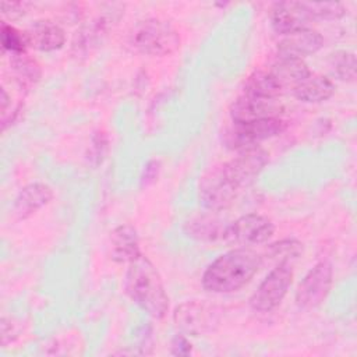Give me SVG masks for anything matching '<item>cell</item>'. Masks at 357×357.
<instances>
[{"mask_svg":"<svg viewBox=\"0 0 357 357\" xmlns=\"http://www.w3.org/2000/svg\"><path fill=\"white\" fill-rule=\"evenodd\" d=\"M159 160H149L144 169V173L141 176V184L142 185H148L151 183H153L159 174Z\"/></svg>","mask_w":357,"mask_h":357,"instance_id":"cell-31","label":"cell"},{"mask_svg":"<svg viewBox=\"0 0 357 357\" xmlns=\"http://www.w3.org/2000/svg\"><path fill=\"white\" fill-rule=\"evenodd\" d=\"M243 93L258 98L279 99V96L283 95V91L268 70H257L247 77Z\"/></svg>","mask_w":357,"mask_h":357,"instance_id":"cell-23","label":"cell"},{"mask_svg":"<svg viewBox=\"0 0 357 357\" xmlns=\"http://www.w3.org/2000/svg\"><path fill=\"white\" fill-rule=\"evenodd\" d=\"M113 21L109 15H100L91 24L82 26L73 39V54L75 57H85L95 49L109 29V24Z\"/></svg>","mask_w":357,"mask_h":357,"instance_id":"cell-18","label":"cell"},{"mask_svg":"<svg viewBox=\"0 0 357 357\" xmlns=\"http://www.w3.org/2000/svg\"><path fill=\"white\" fill-rule=\"evenodd\" d=\"M303 243L296 238H283L275 241L266 247L262 257V264L265 259L275 262V265H289L291 266L303 255Z\"/></svg>","mask_w":357,"mask_h":357,"instance_id":"cell-22","label":"cell"},{"mask_svg":"<svg viewBox=\"0 0 357 357\" xmlns=\"http://www.w3.org/2000/svg\"><path fill=\"white\" fill-rule=\"evenodd\" d=\"M180 33L167 20L146 18L139 21L131 31L130 46L146 56H170L180 47Z\"/></svg>","mask_w":357,"mask_h":357,"instance_id":"cell-3","label":"cell"},{"mask_svg":"<svg viewBox=\"0 0 357 357\" xmlns=\"http://www.w3.org/2000/svg\"><path fill=\"white\" fill-rule=\"evenodd\" d=\"M237 188L225 174L223 166L211 167L199 180V202L209 212H220L231 205Z\"/></svg>","mask_w":357,"mask_h":357,"instance_id":"cell-8","label":"cell"},{"mask_svg":"<svg viewBox=\"0 0 357 357\" xmlns=\"http://www.w3.org/2000/svg\"><path fill=\"white\" fill-rule=\"evenodd\" d=\"M0 38H1V46L6 52H10L11 54L15 53H25L26 47L29 46L26 32H21L11 24L3 22L1 24V31H0Z\"/></svg>","mask_w":357,"mask_h":357,"instance_id":"cell-25","label":"cell"},{"mask_svg":"<svg viewBox=\"0 0 357 357\" xmlns=\"http://www.w3.org/2000/svg\"><path fill=\"white\" fill-rule=\"evenodd\" d=\"M0 335H1V346H7L8 343L14 342L15 337L18 336V329L17 325L11 322V319L3 317L0 322Z\"/></svg>","mask_w":357,"mask_h":357,"instance_id":"cell-29","label":"cell"},{"mask_svg":"<svg viewBox=\"0 0 357 357\" xmlns=\"http://www.w3.org/2000/svg\"><path fill=\"white\" fill-rule=\"evenodd\" d=\"M311 21L312 18L307 14L303 4L297 1L275 3L271 11V24L279 36L311 28Z\"/></svg>","mask_w":357,"mask_h":357,"instance_id":"cell-12","label":"cell"},{"mask_svg":"<svg viewBox=\"0 0 357 357\" xmlns=\"http://www.w3.org/2000/svg\"><path fill=\"white\" fill-rule=\"evenodd\" d=\"M324 46V38L312 28L284 35L278 42V54L303 59L317 53Z\"/></svg>","mask_w":357,"mask_h":357,"instance_id":"cell-14","label":"cell"},{"mask_svg":"<svg viewBox=\"0 0 357 357\" xmlns=\"http://www.w3.org/2000/svg\"><path fill=\"white\" fill-rule=\"evenodd\" d=\"M275 231L273 222L259 213H247L227 225L223 241L240 247L258 245L268 241Z\"/></svg>","mask_w":357,"mask_h":357,"instance_id":"cell-7","label":"cell"},{"mask_svg":"<svg viewBox=\"0 0 357 357\" xmlns=\"http://www.w3.org/2000/svg\"><path fill=\"white\" fill-rule=\"evenodd\" d=\"M291 92L301 102L319 103L328 100L333 95L335 84L326 75L311 73Z\"/></svg>","mask_w":357,"mask_h":357,"instance_id":"cell-20","label":"cell"},{"mask_svg":"<svg viewBox=\"0 0 357 357\" xmlns=\"http://www.w3.org/2000/svg\"><path fill=\"white\" fill-rule=\"evenodd\" d=\"M1 7V14L6 15L7 18L10 20H18L21 17H24L29 7H31V3H26V1H3L0 4Z\"/></svg>","mask_w":357,"mask_h":357,"instance_id":"cell-28","label":"cell"},{"mask_svg":"<svg viewBox=\"0 0 357 357\" xmlns=\"http://www.w3.org/2000/svg\"><path fill=\"white\" fill-rule=\"evenodd\" d=\"M215 213L216 212L202 213L190 218L184 225L185 233L198 241L209 243L223 240L227 225H223V222Z\"/></svg>","mask_w":357,"mask_h":357,"instance_id":"cell-19","label":"cell"},{"mask_svg":"<svg viewBox=\"0 0 357 357\" xmlns=\"http://www.w3.org/2000/svg\"><path fill=\"white\" fill-rule=\"evenodd\" d=\"M276 84L280 86L283 93L290 89L293 91L311 71L303 59L278 56V60L268 70Z\"/></svg>","mask_w":357,"mask_h":357,"instance_id":"cell-15","label":"cell"},{"mask_svg":"<svg viewBox=\"0 0 357 357\" xmlns=\"http://www.w3.org/2000/svg\"><path fill=\"white\" fill-rule=\"evenodd\" d=\"M286 127L287 124L282 117L261 119L247 123L231 121V124L225 128L222 134V141L229 149L240 152L258 146L261 141L282 134Z\"/></svg>","mask_w":357,"mask_h":357,"instance_id":"cell-4","label":"cell"},{"mask_svg":"<svg viewBox=\"0 0 357 357\" xmlns=\"http://www.w3.org/2000/svg\"><path fill=\"white\" fill-rule=\"evenodd\" d=\"M25 32H26L29 46L40 52L59 50L66 43L64 29L59 24L49 20L36 21Z\"/></svg>","mask_w":357,"mask_h":357,"instance_id":"cell-17","label":"cell"},{"mask_svg":"<svg viewBox=\"0 0 357 357\" xmlns=\"http://www.w3.org/2000/svg\"><path fill=\"white\" fill-rule=\"evenodd\" d=\"M268 162L269 153L259 146H254L240 151L236 158L222 166L231 184L240 190L252 184L259 173L265 169Z\"/></svg>","mask_w":357,"mask_h":357,"instance_id":"cell-10","label":"cell"},{"mask_svg":"<svg viewBox=\"0 0 357 357\" xmlns=\"http://www.w3.org/2000/svg\"><path fill=\"white\" fill-rule=\"evenodd\" d=\"M283 113V105L279 99L258 98L251 95H240L230 106L231 121L247 123L261 119L280 117Z\"/></svg>","mask_w":357,"mask_h":357,"instance_id":"cell-11","label":"cell"},{"mask_svg":"<svg viewBox=\"0 0 357 357\" xmlns=\"http://www.w3.org/2000/svg\"><path fill=\"white\" fill-rule=\"evenodd\" d=\"M329 68L333 75L346 82L356 78V56L349 50H337L329 56Z\"/></svg>","mask_w":357,"mask_h":357,"instance_id":"cell-24","label":"cell"},{"mask_svg":"<svg viewBox=\"0 0 357 357\" xmlns=\"http://www.w3.org/2000/svg\"><path fill=\"white\" fill-rule=\"evenodd\" d=\"M262 266V257L248 247L233 248L219 255L204 272L202 287L216 294L244 287Z\"/></svg>","mask_w":357,"mask_h":357,"instance_id":"cell-1","label":"cell"},{"mask_svg":"<svg viewBox=\"0 0 357 357\" xmlns=\"http://www.w3.org/2000/svg\"><path fill=\"white\" fill-rule=\"evenodd\" d=\"M293 282L291 266L275 265L250 297V305L258 312H271L280 305Z\"/></svg>","mask_w":357,"mask_h":357,"instance_id":"cell-6","label":"cell"},{"mask_svg":"<svg viewBox=\"0 0 357 357\" xmlns=\"http://www.w3.org/2000/svg\"><path fill=\"white\" fill-rule=\"evenodd\" d=\"M110 255L117 264H130L141 255L139 240L134 226L124 223L112 231Z\"/></svg>","mask_w":357,"mask_h":357,"instance_id":"cell-16","label":"cell"},{"mask_svg":"<svg viewBox=\"0 0 357 357\" xmlns=\"http://www.w3.org/2000/svg\"><path fill=\"white\" fill-rule=\"evenodd\" d=\"M10 67L15 82L21 89H29L42 77V70L39 63L25 53H15L10 57Z\"/></svg>","mask_w":357,"mask_h":357,"instance_id":"cell-21","label":"cell"},{"mask_svg":"<svg viewBox=\"0 0 357 357\" xmlns=\"http://www.w3.org/2000/svg\"><path fill=\"white\" fill-rule=\"evenodd\" d=\"M222 319V310L206 301H185L173 312L174 325L187 335L201 336L213 332Z\"/></svg>","mask_w":357,"mask_h":357,"instance_id":"cell-5","label":"cell"},{"mask_svg":"<svg viewBox=\"0 0 357 357\" xmlns=\"http://www.w3.org/2000/svg\"><path fill=\"white\" fill-rule=\"evenodd\" d=\"M333 283V269L331 262L315 264L300 282L296 290V304L301 310H312L328 297Z\"/></svg>","mask_w":357,"mask_h":357,"instance_id":"cell-9","label":"cell"},{"mask_svg":"<svg viewBox=\"0 0 357 357\" xmlns=\"http://www.w3.org/2000/svg\"><path fill=\"white\" fill-rule=\"evenodd\" d=\"M172 353L174 356H188L191 353V343L184 335H176L173 337Z\"/></svg>","mask_w":357,"mask_h":357,"instance_id":"cell-30","label":"cell"},{"mask_svg":"<svg viewBox=\"0 0 357 357\" xmlns=\"http://www.w3.org/2000/svg\"><path fill=\"white\" fill-rule=\"evenodd\" d=\"M109 149V139L103 131L93 132L88 151H86V160L92 167H98L103 163Z\"/></svg>","mask_w":357,"mask_h":357,"instance_id":"cell-27","label":"cell"},{"mask_svg":"<svg viewBox=\"0 0 357 357\" xmlns=\"http://www.w3.org/2000/svg\"><path fill=\"white\" fill-rule=\"evenodd\" d=\"M53 198V190L46 183H31L25 185L14 199L13 218L15 220H25L35 215L39 209L46 206Z\"/></svg>","mask_w":357,"mask_h":357,"instance_id":"cell-13","label":"cell"},{"mask_svg":"<svg viewBox=\"0 0 357 357\" xmlns=\"http://www.w3.org/2000/svg\"><path fill=\"white\" fill-rule=\"evenodd\" d=\"M126 291L128 297L155 319H162L169 310V297L152 261L141 254L128 264L126 275Z\"/></svg>","mask_w":357,"mask_h":357,"instance_id":"cell-2","label":"cell"},{"mask_svg":"<svg viewBox=\"0 0 357 357\" xmlns=\"http://www.w3.org/2000/svg\"><path fill=\"white\" fill-rule=\"evenodd\" d=\"M304 10L307 14L314 20V18H321V20H337L344 15V7L343 4L337 1H301Z\"/></svg>","mask_w":357,"mask_h":357,"instance_id":"cell-26","label":"cell"}]
</instances>
